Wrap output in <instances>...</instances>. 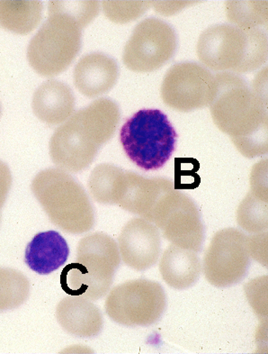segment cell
<instances>
[{
  "instance_id": "15",
  "label": "cell",
  "mask_w": 268,
  "mask_h": 354,
  "mask_svg": "<svg viewBox=\"0 0 268 354\" xmlns=\"http://www.w3.org/2000/svg\"><path fill=\"white\" fill-rule=\"evenodd\" d=\"M118 65L100 53L83 56L74 69V84L80 93L97 97L111 91L117 82Z\"/></svg>"
},
{
  "instance_id": "10",
  "label": "cell",
  "mask_w": 268,
  "mask_h": 354,
  "mask_svg": "<svg viewBox=\"0 0 268 354\" xmlns=\"http://www.w3.org/2000/svg\"><path fill=\"white\" fill-rule=\"evenodd\" d=\"M177 49V37L168 23L159 19L142 21L125 44L123 62L135 73H151L160 69Z\"/></svg>"
},
{
  "instance_id": "5",
  "label": "cell",
  "mask_w": 268,
  "mask_h": 354,
  "mask_svg": "<svg viewBox=\"0 0 268 354\" xmlns=\"http://www.w3.org/2000/svg\"><path fill=\"white\" fill-rule=\"evenodd\" d=\"M82 31L79 24L68 15L49 8L48 19L30 41L29 64L44 77L64 73L80 50Z\"/></svg>"
},
{
  "instance_id": "11",
  "label": "cell",
  "mask_w": 268,
  "mask_h": 354,
  "mask_svg": "<svg viewBox=\"0 0 268 354\" xmlns=\"http://www.w3.org/2000/svg\"><path fill=\"white\" fill-rule=\"evenodd\" d=\"M217 91L216 76L195 62L173 65L163 80V102L178 111L189 112L211 105Z\"/></svg>"
},
{
  "instance_id": "1",
  "label": "cell",
  "mask_w": 268,
  "mask_h": 354,
  "mask_svg": "<svg viewBox=\"0 0 268 354\" xmlns=\"http://www.w3.org/2000/svg\"><path fill=\"white\" fill-rule=\"evenodd\" d=\"M217 91L210 110L214 124L230 136L247 158L268 151L267 104L258 99L245 80L233 73H217Z\"/></svg>"
},
{
  "instance_id": "6",
  "label": "cell",
  "mask_w": 268,
  "mask_h": 354,
  "mask_svg": "<svg viewBox=\"0 0 268 354\" xmlns=\"http://www.w3.org/2000/svg\"><path fill=\"white\" fill-rule=\"evenodd\" d=\"M166 306L165 291L156 281L140 279L116 286L105 303L106 313L125 326H148L162 317Z\"/></svg>"
},
{
  "instance_id": "12",
  "label": "cell",
  "mask_w": 268,
  "mask_h": 354,
  "mask_svg": "<svg viewBox=\"0 0 268 354\" xmlns=\"http://www.w3.org/2000/svg\"><path fill=\"white\" fill-rule=\"evenodd\" d=\"M250 30L231 25L204 30L196 46L199 59L210 70L246 73Z\"/></svg>"
},
{
  "instance_id": "8",
  "label": "cell",
  "mask_w": 268,
  "mask_h": 354,
  "mask_svg": "<svg viewBox=\"0 0 268 354\" xmlns=\"http://www.w3.org/2000/svg\"><path fill=\"white\" fill-rule=\"evenodd\" d=\"M153 223L173 245L201 251L204 225L198 207L189 196L175 189L166 192L154 208Z\"/></svg>"
},
{
  "instance_id": "30",
  "label": "cell",
  "mask_w": 268,
  "mask_h": 354,
  "mask_svg": "<svg viewBox=\"0 0 268 354\" xmlns=\"http://www.w3.org/2000/svg\"><path fill=\"white\" fill-rule=\"evenodd\" d=\"M12 185V176L10 168L0 160V211L5 204ZM1 217V215H0Z\"/></svg>"
},
{
  "instance_id": "3",
  "label": "cell",
  "mask_w": 268,
  "mask_h": 354,
  "mask_svg": "<svg viewBox=\"0 0 268 354\" xmlns=\"http://www.w3.org/2000/svg\"><path fill=\"white\" fill-rule=\"evenodd\" d=\"M32 193L56 227L68 234L91 230L94 208L85 189L70 174L58 169H47L32 181Z\"/></svg>"
},
{
  "instance_id": "20",
  "label": "cell",
  "mask_w": 268,
  "mask_h": 354,
  "mask_svg": "<svg viewBox=\"0 0 268 354\" xmlns=\"http://www.w3.org/2000/svg\"><path fill=\"white\" fill-rule=\"evenodd\" d=\"M43 3L38 0H0V26L19 35L34 31L41 22Z\"/></svg>"
},
{
  "instance_id": "4",
  "label": "cell",
  "mask_w": 268,
  "mask_h": 354,
  "mask_svg": "<svg viewBox=\"0 0 268 354\" xmlns=\"http://www.w3.org/2000/svg\"><path fill=\"white\" fill-rule=\"evenodd\" d=\"M178 135L159 109H142L127 119L120 131L124 153L144 171L162 168L174 153Z\"/></svg>"
},
{
  "instance_id": "18",
  "label": "cell",
  "mask_w": 268,
  "mask_h": 354,
  "mask_svg": "<svg viewBox=\"0 0 268 354\" xmlns=\"http://www.w3.org/2000/svg\"><path fill=\"white\" fill-rule=\"evenodd\" d=\"M70 255L66 240L58 232L37 234L26 249V266L40 275H48L64 266Z\"/></svg>"
},
{
  "instance_id": "19",
  "label": "cell",
  "mask_w": 268,
  "mask_h": 354,
  "mask_svg": "<svg viewBox=\"0 0 268 354\" xmlns=\"http://www.w3.org/2000/svg\"><path fill=\"white\" fill-rule=\"evenodd\" d=\"M202 270L198 252L173 245L163 252L160 272L163 281L175 290H186L198 281Z\"/></svg>"
},
{
  "instance_id": "7",
  "label": "cell",
  "mask_w": 268,
  "mask_h": 354,
  "mask_svg": "<svg viewBox=\"0 0 268 354\" xmlns=\"http://www.w3.org/2000/svg\"><path fill=\"white\" fill-rule=\"evenodd\" d=\"M105 144L97 127L80 109L53 133L50 156L61 171L77 174L93 162L98 150Z\"/></svg>"
},
{
  "instance_id": "16",
  "label": "cell",
  "mask_w": 268,
  "mask_h": 354,
  "mask_svg": "<svg viewBox=\"0 0 268 354\" xmlns=\"http://www.w3.org/2000/svg\"><path fill=\"white\" fill-rule=\"evenodd\" d=\"M56 317L65 331L79 337H93L103 327L99 308L82 297H64L56 308Z\"/></svg>"
},
{
  "instance_id": "31",
  "label": "cell",
  "mask_w": 268,
  "mask_h": 354,
  "mask_svg": "<svg viewBox=\"0 0 268 354\" xmlns=\"http://www.w3.org/2000/svg\"><path fill=\"white\" fill-rule=\"evenodd\" d=\"M252 87V91L256 96L265 104H267V67L256 76Z\"/></svg>"
},
{
  "instance_id": "21",
  "label": "cell",
  "mask_w": 268,
  "mask_h": 354,
  "mask_svg": "<svg viewBox=\"0 0 268 354\" xmlns=\"http://www.w3.org/2000/svg\"><path fill=\"white\" fill-rule=\"evenodd\" d=\"M267 8L266 0H231L226 2V16L237 28H259L267 26Z\"/></svg>"
},
{
  "instance_id": "25",
  "label": "cell",
  "mask_w": 268,
  "mask_h": 354,
  "mask_svg": "<svg viewBox=\"0 0 268 354\" xmlns=\"http://www.w3.org/2000/svg\"><path fill=\"white\" fill-rule=\"evenodd\" d=\"M107 19L116 24H127L139 19L153 6V1H103Z\"/></svg>"
},
{
  "instance_id": "9",
  "label": "cell",
  "mask_w": 268,
  "mask_h": 354,
  "mask_svg": "<svg viewBox=\"0 0 268 354\" xmlns=\"http://www.w3.org/2000/svg\"><path fill=\"white\" fill-rule=\"evenodd\" d=\"M250 266L248 236L236 228L217 232L205 252L202 270L216 288L231 287L245 277Z\"/></svg>"
},
{
  "instance_id": "2",
  "label": "cell",
  "mask_w": 268,
  "mask_h": 354,
  "mask_svg": "<svg viewBox=\"0 0 268 354\" xmlns=\"http://www.w3.org/2000/svg\"><path fill=\"white\" fill-rule=\"evenodd\" d=\"M121 264L118 245L108 234L94 233L80 240L76 263L62 270L61 285L70 296L97 300L106 295Z\"/></svg>"
},
{
  "instance_id": "26",
  "label": "cell",
  "mask_w": 268,
  "mask_h": 354,
  "mask_svg": "<svg viewBox=\"0 0 268 354\" xmlns=\"http://www.w3.org/2000/svg\"><path fill=\"white\" fill-rule=\"evenodd\" d=\"M49 8L68 15L71 19L75 20L82 29L96 19L100 11L99 2L96 0H88V1L52 0L49 2Z\"/></svg>"
},
{
  "instance_id": "14",
  "label": "cell",
  "mask_w": 268,
  "mask_h": 354,
  "mask_svg": "<svg viewBox=\"0 0 268 354\" xmlns=\"http://www.w3.org/2000/svg\"><path fill=\"white\" fill-rule=\"evenodd\" d=\"M173 189L174 183L166 178H146L132 171H124L116 189L115 205L153 223L157 201Z\"/></svg>"
},
{
  "instance_id": "29",
  "label": "cell",
  "mask_w": 268,
  "mask_h": 354,
  "mask_svg": "<svg viewBox=\"0 0 268 354\" xmlns=\"http://www.w3.org/2000/svg\"><path fill=\"white\" fill-rule=\"evenodd\" d=\"M195 1H153V7L163 16H172L183 8L195 4Z\"/></svg>"
},
{
  "instance_id": "13",
  "label": "cell",
  "mask_w": 268,
  "mask_h": 354,
  "mask_svg": "<svg viewBox=\"0 0 268 354\" xmlns=\"http://www.w3.org/2000/svg\"><path fill=\"white\" fill-rule=\"evenodd\" d=\"M118 248L127 266L137 272L150 269L159 261L162 250L160 229L142 217L133 218L122 229Z\"/></svg>"
},
{
  "instance_id": "23",
  "label": "cell",
  "mask_w": 268,
  "mask_h": 354,
  "mask_svg": "<svg viewBox=\"0 0 268 354\" xmlns=\"http://www.w3.org/2000/svg\"><path fill=\"white\" fill-rule=\"evenodd\" d=\"M123 171V169L107 163L97 165L88 180L91 197L100 204L115 205L116 187Z\"/></svg>"
},
{
  "instance_id": "22",
  "label": "cell",
  "mask_w": 268,
  "mask_h": 354,
  "mask_svg": "<svg viewBox=\"0 0 268 354\" xmlns=\"http://www.w3.org/2000/svg\"><path fill=\"white\" fill-rule=\"evenodd\" d=\"M29 293L30 282L23 273L0 268V312L19 308Z\"/></svg>"
},
{
  "instance_id": "24",
  "label": "cell",
  "mask_w": 268,
  "mask_h": 354,
  "mask_svg": "<svg viewBox=\"0 0 268 354\" xmlns=\"http://www.w3.org/2000/svg\"><path fill=\"white\" fill-rule=\"evenodd\" d=\"M268 201L255 197L249 192L237 210V222L249 233H260L267 230Z\"/></svg>"
},
{
  "instance_id": "27",
  "label": "cell",
  "mask_w": 268,
  "mask_h": 354,
  "mask_svg": "<svg viewBox=\"0 0 268 354\" xmlns=\"http://www.w3.org/2000/svg\"><path fill=\"white\" fill-rule=\"evenodd\" d=\"M250 192L255 197L268 201L267 159L254 165L250 174Z\"/></svg>"
},
{
  "instance_id": "17",
  "label": "cell",
  "mask_w": 268,
  "mask_h": 354,
  "mask_svg": "<svg viewBox=\"0 0 268 354\" xmlns=\"http://www.w3.org/2000/svg\"><path fill=\"white\" fill-rule=\"evenodd\" d=\"M32 106L35 115L41 121L50 126H55L73 115L75 97L73 91L65 83L50 80L35 92Z\"/></svg>"
},
{
  "instance_id": "28",
  "label": "cell",
  "mask_w": 268,
  "mask_h": 354,
  "mask_svg": "<svg viewBox=\"0 0 268 354\" xmlns=\"http://www.w3.org/2000/svg\"><path fill=\"white\" fill-rule=\"evenodd\" d=\"M250 257L267 267V232L248 236Z\"/></svg>"
},
{
  "instance_id": "32",
  "label": "cell",
  "mask_w": 268,
  "mask_h": 354,
  "mask_svg": "<svg viewBox=\"0 0 268 354\" xmlns=\"http://www.w3.org/2000/svg\"><path fill=\"white\" fill-rule=\"evenodd\" d=\"M0 114H1V106H0Z\"/></svg>"
}]
</instances>
